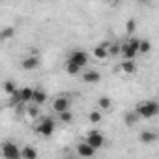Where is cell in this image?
<instances>
[{
  "instance_id": "1",
  "label": "cell",
  "mask_w": 159,
  "mask_h": 159,
  "mask_svg": "<svg viewBox=\"0 0 159 159\" xmlns=\"http://www.w3.org/2000/svg\"><path fill=\"white\" fill-rule=\"evenodd\" d=\"M135 114H137L139 118H144V120L153 118V116H157V114H159V103H157L155 99L139 101V103L135 105Z\"/></svg>"
},
{
  "instance_id": "2",
  "label": "cell",
  "mask_w": 159,
  "mask_h": 159,
  "mask_svg": "<svg viewBox=\"0 0 159 159\" xmlns=\"http://www.w3.org/2000/svg\"><path fill=\"white\" fill-rule=\"evenodd\" d=\"M120 54L124 56V60H135V56L139 54V38H129V41L122 43Z\"/></svg>"
},
{
  "instance_id": "3",
  "label": "cell",
  "mask_w": 159,
  "mask_h": 159,
  "mask_svg": "<svg viewBox=\"0 0 159 159\" xmlns=\"http://www.w3.org/2000/svg\"><path fill=\"white\" fill-rule=\"evenodd\" d=\"M54 129H56V124H54V120L49 118V116L39 118V122H38V125H36V133L41 135V137H51V135L54 133Z\"/></svg>"
},
{
  "instance_id": "4",
  "label": "cell",
  "mask_w": 159,
  "mask_h": 159,
  "mask_svg": "<svg viewBox=\"0 0 159 159\" xmlns=\"http://www.w3.org/2000/svg\"><path fill=\"white\" fill-rule=\"evenodd\" d=\"M0 153H2L4 159H21V148L15 142H11V140H4L2 142Z\"/></svg>"
},
{
  "instance_id": "5",
  "label": "cell",
  "mask_w": 159,
  "mask_h": 159,
  "mask_svg": "<svg viewBox=\"0 0 159 159\" xmlns=\"http://www.w3.org/2000/svg\"><path fill=\"white\" fill-rule=\"evenodd\" d=\"M88 146H92L96 152L98 150H101L103 146H105V137H103V133H99V131H88V135H86V140H84Z\"/></svg>"
},
{
  "instance_id": "6",
  "label": "cell",
  "mask_w": 159,
  "mask_h": 159,
  "mask_svg": "<svg viewBox=\"0 0 159 159\" xmlns=\"http://www.w3.org/2000/svg\"><path fill=\"white\" fill-rule=\"evenodd\" d=\"M67 62H71V64H75V66H79V67L83 69L88 64V54L84 51H73V52H69Z\"/></svg>"
},
{
  "instance_id": "7",
  "label": "cell",
  "mask_w": 159,
  "mask_h": 159,
  "mask_svg": "<svg viewBox=\"0 0 159 159\" xmlns=\"http://www.w3.org/2000/svg\"><path fill=\"white\" fill-rule=\"evenodd\" d=\"M32 94H34V88L30 86H23L17 90V96L13 98L19 105H26V103H32Z\"/></svg>"
},
{
  "instance_id": "8",
  "label": "cell",
  "mask_w": 159,
  "mask_h": 159,
  "mask_svg": "<svg viewBox=\"0 0 159 159\" xmlns=\"http://www.w3.org/2000/svg\"><path fill=\"white\" fill-rule=\"evenodd\" d=\"M69 107H71V99L66 98V96H60V98H56V99L52 101V111H54L56 114H62V112L69 111Z\"/></svg>"
},
{
  "instance_id": "9",
  "label": "cell",
  "mask_w": 159,
  "mask_h": 159,
  "mask_svg": "<svg viewBox=\"0 0 159 159\" xmlns=\"http://www.w3.org/2000/svg\"><path fill=\"white\" fill-rule=\"evenodd\" d=\"M45 101H47V92H45L43 88H34V94H32V105L41 107Z\"/></svg>"
},
{
  "instance_id": "10",
  "label": "cell",
  "mask_w": 159,
  "mask_h": 159,
  "mask_svg": "<svg viewBox=\"0 0 159 159\" xmlns=\"http://www.w3.org/2000/svg\"><path fill=\"white\" fill-rule=\"evenodd\" d=\"M109 41H101L99 45H96V49H94V56L98 58V60H105L107 56H109V52H107V49H109Z\"/></svg>"
},
{
  "instance_id": "11",
  "label": "cell",
  "mask_w": 159,
  "mask_h": 159,
  "mask_svg": "<svg viewBox=\"0 0 159 159\" xmlns=\"http://www.w3.org/2000/svg\"><path fill=\"white\" fill-rule=\"evenodd\" d=\"M83 81L88 83V84H96V83L101 81V75H99V71H96V69H88V71H84V75H83Z\"/></svg>"
},
{
  "instance_id": "12",
  "label": "cell",
  "mask_w": 159,
  "mask_h": 159,
  "mask_svg": "<svg viewBox=\"0 0 159 159\" xmlns=\"http://www.w3.org/2000/svg\"><path fill=\"white\" fill-rule=\"evenodd\" d=\"M77 153L81 155V157H92V155L96 153V150H94L92 146H88V144L83 140V142H79V144H77Z\"/></svg>"
},
{
  "instance_id": "13",
  "label": "cell",
  "mask_w": 159,
  "mask_h": 159,
  "mask_svg": "<svg viewBox=\"0 0 159 159\" xmlns=\"http://www.w3.org/2000/svg\"><path fill=\"white\" fill-rule=\"evenodd\" d=\"M39 66V58L38 56H26L23 62H21V67L25 69V71H32V69H36Z\"/></svg>"
},
{
  "instance_id": "14",
  "label": "cell",
  "mask_w": 159,
  "mask_h": 159,
  "mask_svg": "<svg viewBox=\"0 0 159 159\" xmlns=\"http://www.w3.org/2000/svg\"><path fill=\"white\" fill-rule=\"evenodd\" d=\"M120 69H122L125 75H135V73H137V64H135V60H124V62L120 64Z\"/></svg>"
},
{
  "instance_id": "15",
  "label": "cell",
  "mask_w": 159,
  "mask_h": 159,
  "mask_svg": "<svg viewBox=\"0 0 159 159\" xmlns=\"http://www.w3.org/2000/svg\"><path fill=\"white\" fill-rule=\"evenodd\" d=\"M139 140L142 144H153L157 140V135H155V131H142L140 137H139Z\"/></svg>"
},
{
  "instance_id": "16",
  "label": "cell",
  "mask_w": 159,
  "mask_h": 159,
  "mask_svg": "<svg viewBox=\"0 0 159 159\" xmlns=\"http://www.w3.org/2000/svg\"><path fill=\"white\" fill-rule=\"evenodd\" d=\"M21 159H38V150L34 146L21 148Z\"/></svg>"
},
{
  "instance_id": "17",
  "label": "cell",
  "mask_w": 159,
  "mask_h": 159,
  "mask_svg": "<svg viewBox=\"0 0 159 159\" xmlns=\"http://www.w3.org/2000/svg\"><path fill=\"white\" fill-rule=\"evenodd\" d=\"M17 84L13 83V81H4V92L8 94V96H11V98H15L17 96Z\"/></svg>"
},
{
  "instance_id": "18",
  "label": "cell",
  "mask_w": 159,
  "mask_h": 159,
  "mask_svg": "<svg viewBox=\"0 0 159 159\" xmlns=\"http://www.w3.org/2000/svg\"><path fill=\"white\" fill-rule=\"evenodd\" d=\"M13 34H15V28H13V26L2 28V30H0V41H8V39H11Z\"/></svg>"
},
{
  "instance_id": "19",
  "label": "cell",
  "mask_w": 159,
  "mask_h": 159,
  "mask_svg": "<svg viewBox=\"0 0 159 159\" xmlns=\"http://www.w3.org/2000/svg\"><path fill=\"white\" fill-rule=\"evenodd\" d=\"M150 51H152V41L150 39H139V52L146 54Z\"/></svg>"
},
{
  "instance_id": "20",
  "label": "cell",
  "mask_w": 159,
  "mask_h": 159,
  "mask_svg": "<svg viewBox=\"0 0 159 159\" xmlns=\"http://www.w3.org/2000/svg\"><path fill=\"white\" fill-rule=\"evenodd\" d=\"M98 107L101 109V111H111V107H112V101H111V98H99L98 99Z\"/></svg>"
},
{
  "instance_id": "21",
  "label": "cell",
  "mask_w": 159,
  "mask_h": 159,
  "mask_svg": "<svg viewBox=\"0 0 159 159\" xmlns=\"http://www.w3.org/2000/svg\"><path fill=\"white\" fill-rule=\"evenodd\" d=\"M124 122H125V125H127V127H133V125L139 122V116H137L135 112H127V114L124 116Z\"/></svg>"
},
{
  "instance_id": "22",
  "label": "cell",
  "mask_w": 159,
  "mask_h": 159,
  "mask_svg": "<svg viewBox=\"0 0 159 159\" xmlns=\"http://www.w3.org/2000/svg\"><path fill=\"white\" fill-rule=\"evenodd\" d=\"M66 73L67 75H79V73H81V67L71 64V62H66Z\"/></svg>"
},
{
  "instance_id": "23",
  "label": "cell",
  "mask_w": 159,
  "mask_h": 159,
  "mask_svg": "<svg viewBox=\"0 0 159 159\" xmlns=\"http://www.w3.org/2000/svg\"><path fill=\"white\" fill-rule=\"evenodd\" d=\"M120 45H122V43H111L109 49H107L109 56H118V54H120Z\"/></svg>"
},
{
  "instance_id": "24",
  "label": "cell",
  "mask_w": 159,
  "mask_h": 159,
  "mask_svg": "<svg viewBox=\"0 0 159 159\" xmlns=\"http://www.w3.org/2000/svg\"><path fill=\"white\" fill-rule=\"evenodd\" d=\"M58 118H60L64 124H71V122H73V112H71V111H66V112L58 114Z\"/></svg>"
},
{
  "instance_id": "25",
  "label": "cell",
  "mask_w": 159,
  "mask_h": 159,
  "mask_svg": "<svg viewBox=\"0 0 159 159\" xmlns=\"http://www.w3.org/2000/svg\"><path fill=\"white\" fill-rule=\"evenodd\" d=\"M88 120H90L92 124H99V122L103 120V116H101V112H99V111H92V112H90V116H88Z\"/></svg>"
},
{
  "instance_id": "26",
  "label": "cell",
  "mask_w": 159,
  "mask_h": 159,
  "mask_svg": "<svg viewBox=\"0 0 159 159\" xmlns=\"http://www.w3.org/2000/svg\"><path fill=\"white\" fill-rule=\"evenodd\" d=\"M26 114H28L30 118H39V107H36V105L28 107V109H26Z\"/></svg>"
},
{
  "instance_id": "27",
  "label": "cell",
  "mask_w": 159,
  "mask_h": 159,
  "mask_svg": "<svg viewBox=\"0 0 159 159\" xmlns=\"http://www.w3.org/2000/svg\"><path fill=\"white\" fill-rule=\"evenodd\" d=\"M135 28H137L135 19H129V21L125 23V30H127V34H133V32H135Z\"/></svg>"
}]
</instances>
